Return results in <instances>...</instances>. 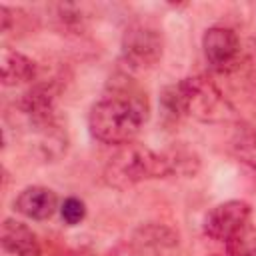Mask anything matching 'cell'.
<instances>
[{
	"label": "cell",
	"mask_w": 256,
	"mask_h": 256,
	"mask_svg": "<svg viewBox=\"0 0 256 256\" xmlns=\"http://www.w3.org/2000/svg\"><path fill=\"white\" fill-rule=\"evenodd\" d=\"M148 116L146 100L134 92H114L98 100L88 116L90 132L110 146L132 144Z\"/></svg>",
	"instance_id": "1"
},
{
	"label": "cell",
	"mask_w": 256,
	"mask_h": 256,
	"mask_svg": "<svg viewBox=\"0 0 256 256\" xmlns=\"http://www.w3.org/2000/svg\"><path fill=\"white\" fill-rule=\"evenodd\" d=\"M160 104L166 116H192L200 122H218L228 116V104L218 86L206 76H188L164 88Z\"/></svg>",
	"instance_id": "2"
},
{
	"label": "cell",
	"mask_w": 256,
	"mask_h": 256,
	"mask_svg": "<svg viewBox=\"0 0 256 256\" xmlns=\"http://www.w3.org/2000/svg\"><path fill=\"white\" fill-rule=\"evenodd\" d=\"M106 180L112 186L126 188L150 178H166L172 174V166L166 152H154L140 144L122 146L106 166Z\"/></svg>",
	"instance_id": "3"
},
{
	"label": "cell",
	"mask_w": 256,
	"mask_h": 256,
	"mask_svg": "<svg viewBox=\"0 0 256 256\" xmlns=\"http://www.w3.org/2000/svg\"><path fill=\"white\" fill-rule=\"evenodd\" d=\"M164 50L162 34L146 24H132L122 36V56L130 68L146 70L160 62Z\"/></svg>",
	"instance_id": "4"
},
{
	"label": "cell",
	"mask_w": 256,
	"mask_h": 256,
	"mask_svg": "<svg viewBox=\"0 0 256 256\" xmlns=\"http://www.w3.org/2000/svg\"><path fill=\"white\" fill-rule=\"evenodd\" d=\"M252 208L244 200H226L216 204L204 218V232L212 240L230 242L250 226Z\"/></svg>",
	"instance_id": "5"
},
{
	"label": "cell",
	"mask_w": 256,
	"mask_h": 256,
	"mask_svg": "<svg viewBox=\"0 0 256 256\" xmlns=\"http://www.w3.org/2000/svg\"><path fill=\"white\" fill-rule=\"evenodd\" d=\"M202 50L208 66L216 72H230L240 62V40L232 28L212 26L202 36Z\"/></svg>",
	"instance_id": "6"
},
{
	"label": "cell",
	"mask_w": 256,
	"mask_h": 256,
	"mask_svg": "<svg viewBox=\"0 0 256 256\" xmlns=\"http://www.w3.org/2000/svg\"><path fill=\"white\" fill-rule=\"evenodd\" d=\"M14 208L30 220H48L58 208V198L46 186H28L14 200Z\"/></svg>",
	"instance_id": "7"
},
{
	"label": "cell",
	"mask_w": 256,
	"mask_h": 256,
	"mask_svg": "<svg viewBox=\"0 0 256 256\" xmlns=\"http://www.w3.org/2000/svg\"><path fill=\"white\" fill-rule=\"evenodd\" d=\"M0 242L6 252L14 256H40L38 236L24 222L6 218L0 230Z\"/></svg>",
	"instance_id": "8"
},
{
	"label": "cell",
	"mask_w": 256,
	"mask_h": 256,
	"mask_svg": "<svg viewBox=\"0 0 256 256\" xmlns=\"http://www.w3.org/2000/svg\"><path fill=\"white\" fill-rule=\"evenodd\" d=\"M36 62L18 50L2 48L0 54V76L4 86H20L36 80Z\"/></svg>",
	"instance_id": "9"
},
{
	"label": "cell",
	"mask_w": 256,
	"mask_h": 256,
	"mask_svg": "<svg viewBox=\"0 0 256 256\" xmlns=\"http://www.w3.org/2000/svg\"><path fill=\"white\" fill-rule=\"evenodd\" d=\"M134 240V256H162V250L172 248L178 242L176 236L162 226L142 228Z\"/></svg>",
	"instance_id": "10"
},
{
	"label": "cell",
	"mask_w": 256,
	"mask_h": 256,
	"mask_svg": "<svg viewBox=\"0 0 256 256\" xmlns=\"http://www.w3.org/2000/svg\"><path fill=\"white\" fill-rule=\"evenodd\" d=\"M232 150L240 162L256 172V132L252 128H240L232 138Z\"/></svg>",
	"instance_id": "11"
},
{
	"label": "cell",
	"mask_w": 256,
	"mask_h": 256,
	"mask_svg": "<svg viewBox=\"0 0 256 256\" xmlns=\"http://www.w3.org/2000/svg\"><path fill=\"white\" fill-rule=\"evenodd\" d=\"M84 216H86V204L80 198L70 196L60 204V218H62L64 224L76 226L84 220Z\"/></svg>",
	"instance_id": "12"
},
{
	"label": "cell",
	"mask_w": 256,
	"mask_h": 256,
	"mask_svg": "<svg viewBox=\"0 0 256 256\" xmlns=\"http://www.w3.org/2000/svg\"><path fill=\"white\" fill-rule=\"evenodd\" d=\"M214 256H234V254H230V252H224V254H214Z\"/></svg>",
	"instance_id": "13"
},
{
	"label": "cell",
	"mask_w": 256,
	"mask_h": 256,
	"mask_svg": "<svg viewBox=\"0 0 256 256\" xmlns=\"http://www.w3.org/2000/svg\"><path fill=\"white\" fill-rule=\"evenodd\" d=\"M254 256H256V254H254Z\"/></svg>",
	"instance_id": "14"
}]
</instances>
